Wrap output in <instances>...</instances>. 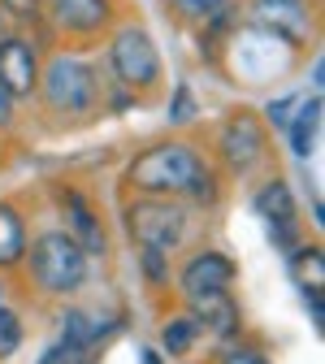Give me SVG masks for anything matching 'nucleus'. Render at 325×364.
I'll use <instances>...</instances> for the list:
<instances>
[{"mask_svg": "<svg viewBox=\"0 0 325 364\" xmlns=\"http://www.w3.org/2000/svg\"><path fill=\"white\" fill-rule=\"evenodd\" d=\"M126 178H130V187L148 191V196H196V200L213 196V173L187 144L148 148L130 165Z\"/></svg>", "mask_w": 325, "mask_h": 364, "instance_id": "1", "label": "nucleus"}, {"mask_svg": "<svg viewBox=\"0 0 325 364\" xmlns=\"http://www.w3.org/2000/svg\"><path fill=\"white\" fill-rule=\"evenodd\" d=\"M31 269H35V282L48 291V295H70L82 287L87 278V252L78 247L74 235H39L31 247Z\"/></svg>", "mask_w": 325, "mask_h": 364, "instance_id": "2", "label": "nucleus"}, {"mask_svg": "<svg viewBox=\"0 0 325 364\" xmlns=\"http://www.w3.org/2000/svg\"><path fill=\"white\" fill-rule=\"evenodd\" d=\"M39 91H43V100H48V109H57V113H87L100 96V82H96V70L82 57L61 53L39 74Z\"/></svg>", "mask_w": 325, "mask_h": 364, "instance_id": "3", "label": "nucleus"}, {"mask_svg": "<svg viewBox=\"0 0 325 364\" xmlns=\"http://www.w3.org/2000/svg\"><path fill=\"white\" fill-rule=\"evenodd\" d=\"M109 65L126 87H152L161 78V53L144 26H122L109 43Z\"/></svg>", "mask_w": 325, "mask_h": 364, "instance_id": "4", "label": "nucleus"}, {"mask_svg": "<svg viewBox=\"0 0 325 364\" xmlns=\"http://www.w3.org/2000/svg\"><path fill=\"white\" fill-rule=\"evenodd\" d=\"M126 221H130V235L144 243L148 252H169L178 239H182V208L178 204H165V200H139L130 213H126Z\"/></svg>", "mask_w": 325, "mask_h": 364, "instance_id": "5", "label": "nucleus"}, {"mask_svg": "<svg viewBox=\"0 0 325 364\" xmlns=\"http://www.w3.org/2000/svg\"><path fill=\"white\" fill-rule=\"evenodd\" d=\"M43 9H48L53 26L65 35H96L113 18L109 0H43Z\"/></svg>", "mask_w": 325, "mask_h": 364, "instance_id": "6", "label": "nucleus"}, {"mask_svg": "<svg viewBox=\"0 0 325 364\" xmlns=\"http://www.w3.org/2000/svg\"><path fill=\"white\" fill-rule=\"evenodd\" d=\"M0 82H5L14 96H31L39 87V57L31 39H0Z\"/></svg>", "mask_w": 325, "mask_h": 364, "instance_id": "7", "label": "nucleus"}, {"mask_svg": "<svg viewBox=\"0 0 325 364\" xmlns=\"http://www.w3.org/2000/svg\"><path fill=\"white\" fill-rule=\"evenodd\" d=\"M221 152H225V161L235 169H252L265 156V134H260L256 117H247V113L230 117L225 130H221Z\"/></svg>", "mask_w": 325, "mask_h": 364, "instance_id": "8", "label": "nucleus"}, {"mask_svg": "<svg viewBox=\"0 0 325 364\" xmlns=\"http://www.w3.org/2000/svg\"><path fill=\"white\" fill-rule=\"evenodd\" d=\"M182 291L187 295H208V291H225L230 282H235V264H230L221 252H200L187 260V269H182Z\"/></svg>", "mask_w": 325, "mask_h": 364, "instance_id": "9", "label": "nucleus"}, {"mask_svg": "<svg viewBox=\"0 0 325 364\" xmlns=\"http://www.w3.org/2000/svg\"><path fill=\"white\" fill-rule=\"evenodd\" d=\"M256 18L277 31V35H287V39H299L308 31V14H304V0H256Z\"/></svg>", "mask_w": 325, "mask_h": 364, "instance_id": "10", "label": "nucleus"}, {"mask_svg": "<svg viewBox=\"0 0 325 364\" xmlns=\"http://www.w3.org/2000/svg\"><path fill=\"white\" fill-rule=\"evenodd\" d=\"M191 299H196V321L213 326L217 334H230L239 326V312L225 299V291H208V295H191Z\"/></svg>", "mask_w": 325, "mask_h": 364, "instance_id": "11", "label": "nucleus"}, {"mask_svg": "<svg viewBox=\"0 0 325 364\" xmlns=\"http://www.w3.org/2000/svg\"><path fill=\"white\" fill-rule=\"evenodd\" d=\"M61 204H65V213H70L74 235L82 239L78 247H82V252H100V247H105V235H100L96 217H91V208L82 204V196H78V191H65V196H61Z\"/></svg>", "mask_w": 325, "mask_h": 364, "instance_id": "12", "label": "nucleus"}, {"mask_svg": "<svg viewBox=\"0 0 325 364\" xmlns=\"http://www.w3.org/2000/svg\"><path fill=\"white\" fill-rule=\"evenodd\" d=\"M295 109L299 113L287 117V126H291V148H295V156H308L312 152V139H316V122H321V96H308Z\"/></svg>", "mask_w": 325, "mask_h": 364, "instance_id": "13", "label": "nucleus"}, {"mask_svg": "<svg viewBox=\"0 0 325 364\" xmlns=\"http://www.w3.org/2000/svg\"><path fill=\"white\" fill-rule=\"evenodd\" d=\"M256 213L265 217V221H273V225H287L295 221V200H291V187L287 182H269V187L256 196Z\"/></svg>", "mask_w": 325, "mask_h": 364, "instance_id": "14", "label": "nucleus"}, {"mask_svg": "<svg viewBox=\"0 0 325 364\" xmlns=\"http://www.w3.org/2000/svg\"><path fill=\"white\" fill-rule=\"evenodd\" d=\"M26 252V230L9 204H0V264H18Z\"/></svg>", "mask_w": 325, "mask_h": 364, "instance_id": "15", "label": "nucleus"}, {"mask_svg": "<svg viewBox=\"0 0 325 364\" xmlns=\"http://www.w3.org/2000/svg\"><path fill=\"white\" fill-rule=\"evenodd\" d=\"M105 330H109V326H100L96 316H87V312H70V316H65V343H78V347H87V351H91V343H96Z\"/></svg>", "mask_w": 325, "mask_h": 364, "instance_id": "16", "label": "nucleus"}, {"mask_svg": "<svg viewBox=\"0 0 325 364\" xmlns=\"http://www.w3.org/2000/svg\"><path fill=\"white\" fill-rule=\"evenodd\" d=\"M196 330H200V321H196V316H182V321H169V326H165V347H169L174 355H182V351L191 347Z\"/></svg>", "mask_w": 325, "mask_h": 364, "instance_id": "17", "label": "nucleus"}, {"mask_svg": "<svg viewBox=\"0 0 325 364\" xmlns=\"http://www.w3.org/2000/svg\"><path fill=\"white\" fill-rule=\"evenodd\" d=\"M39 364H91V351L87 347H78V343H53L48 351L39 355Z\"/></svg>", "mask_w": 325, "mask_h": 364, "instance_id": "18", "label": "nucleus"}, {"mask_svg": "<svg viewBox=\"0 0 325 364\" xmlns=\"http://www.w3.org/2000/svg\"><path fill=\"white\" fill-rule=\"evenodd\" d=\"M18 343H22V326H18V316L0 308V360L14 355V351H18Z\"/></svg>", "mask_w": 325, "mask_h": 364, "instance_id": "19", "label": "nucleus"}, {"mask_svg": "<svg viewBox=\"0 0 325 364\" xmlns=\"http://www.w3.org/2000/svg\"><path fill=\"white\" fill-rule=\"evenodd\" d=\"M221 5H225V0H174V9L187 14V18H213Z\"/></svg>", "mask_w": 325, "mask_h": 364, "instance_id": "20", "label": "nucleus"}, {"mask_svg": "<svg viewBox=\"0 0 325 364\" xmlns=\"http://www.w3.org/2000/svg\"><path fill=\"white\" fill-rule=\"evenodd\" d=\"M221 364H265V355H260L256 347H230Z\"/></svg>", "mask_w": 325, "mask_h": 364, "instance_id": "21", "label": "nucleus"}, {"mask_svg": "<svg viewBox=\"0 0 325 364\" xmlns=\"http://www.w3.org/2000/svg\"><path fill=\"white\" fill-rule=\"evenodd\" d=\"M0 5H5V14H14V18H35L43 0H0Z\"/></svg>", "mask_w": 325, "mask_h": 364, "instance_id": "22", "label": "nucleus"}, {"mask_svg": "<svg viewBox=\"0 0 325 364\" xmlns=\"http://www.w3.org/2000/svg\"><path fill=\"white\" fill-rule=\"evenodd\" d=\"M14 100H18V96H14V91H9L5 82H0V126L14 122Z\"/></svg>", "mask_w": 325, "mask_h": 364, "instance_id": "23", "label": "nucleus"}, {"mask_svg": "<svg viewBox=\"0 0 325 364\" xmlns=\"http://www.w3.org/2000/svg\"><path fill=\"white\" fill-rule=\"evenodd\" d=\"M174 122H191V96H187V87L178 91V105H174Z\"/></svg>", "mask_w": 325, "mask_h": 364, "instance_id": "24", "label": "nucleus"}, {"mask_svg": "<svg viewBox=\"0 0 325 364\" xmlns=\"http://www.w3.org/2000/svg\"><path fill=\"white\" fill-rule=\"evenodd\" d=\"M144 364H161V355L156 351H144Z\"/></svg>", "mask_w": 325, "mask_h": 364, "instance_id": "25", "label": "nucleus"}, {"mask_svg": "<svg viewBox=\"0 0 325 364\" xmlns=\"http://www.w3.org/2000/svg\"><path fill=\"white\" fill-rule=\"evenodd\" d=\"M0 308H5V295H0Z\"/></svg>", "mask_w": 325, "mask_h": 364, "instance_id": "26", "label": "nucleus"}]
</instances>
